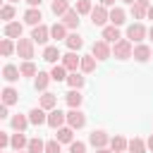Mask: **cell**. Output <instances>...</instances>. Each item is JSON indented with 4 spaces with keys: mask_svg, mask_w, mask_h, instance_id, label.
Segmentation results:
<instances>
[{
    "mask_svg": "<svg viewBox=\"0 0 153 153\" xmlns=\"http://www.w3.org/2000/svg\"><path fill=\"white\" fill-rule=\"evenodd\" d=\"M17 153H29V151H17Z\"/></svg>",
    "mask_w": 153,
    "mask_h": 153,
    "instance_id": "db71d44e",
    "label": "cell"
},
{
    "mask_svg": "<svg viewBox=\"0 0 153 153\" xmlns=\"http://www.w3.org/2000/svg\"><path fill=\"white\" fill-rule=\"evenodd\" d=\"M65 98H67V105H69V108H79V105H81V100H84V96L79 93V88H72Z\"/></svg>",
    "mask_w": 153,
    "mask_h": 153,
    "instance_id": "1f68e13d",
    "label": "cell"
},
{
    "mask_svg": "<svg viewBox=\"0 0 153 153\" xmlns=\"http://www.w3.org/2000/svg\"><path fill=\"white\" fill-rule=\"evenodd\" d=\"M146 148H148L146 141H141V139H136V136H134V139L129 141V146H127L129 153H146Z\"/></svg>",
    "mask_w": 153,
    "mask_h": 153,
    "instance_id": "d590c367",
    "label": "cell"
},
{
    "mask_svg": "<svg viewBox=\"0 0 153 153\" xmlns=\"http://www.w3.org/2000/svg\"><path fill=\"white\" fill-rule=\"evenodd\" d=\"M124 2H127V5H134V2H136V0H124Z\"/></svg>",
    "mask_w": 153,
    "mask_h": 153,
    "instance_id": "816d5d0a",
    "label": "cell"
},
{
    "mask_svg": "<svg viewBox=\"0 0 153 153\" xmlns=\"http://www.w3.org/2000/svg\"><path fill=\"white\" fill-rule=\"evenodd\" d=\"M19 72H22V76H36V74H38V69H36V65H33L31 60H24V62L19 65Z\"/></svg>",
    "mask_w": 153,
    "mask_h": 153,
    "instance_id": "e575fe53",
    "label": "cell"
},
{
    "mask_svg": "<svg viewBox=\"0 0 153 153\" xmlns=\"http://www.w3.org/2000/svg\"><path fill=\"white\" fill-rule=\"evenodd\" d=\"M91 55L96 57V60H108V57H112V48H110V43L108 41H96L93 43V48H91Z\"/></svg>",
    "mask_w": 153,
    "mask_h": 153,
    "instance_id": "5b68a950",
    "label": "cell"
},
{
    "mask_svg": "<svg viewBox=\"0 0 153 153\" xmlns=\"http://www.w3.org/2000/svg\"><path fill=\"white\" fill-rule=\"evenodd\" d=\"M26 2H29V7H38L43 0H26Z\"/></svg>",
    "mask_w": 153,
    "mask_h": 153,
    "instance_id": "f6af8a7d",
    "label": "cell"
},
{
    "mask_svg": "<svg viewBox=\"0 0 153 153\" xmlns=\"http://www.w3.org/2000/svg\"><path fill=\"white\" fill-rule=\"evenodd\" d=\"M17 100H19V93L12 86H5L2 88V105H14Z\"/></svg>",
    "mask_w": 153,
    "mask_h": 153,
    "instance_id": "f1b7e54d",
    "label": "cell"
},
{
    "mask_svg": "<svg viewBox=\"0 0 153 153\" xmlns=\"http://www.w3.org/2000/svg\"><path fill=\"white\" fill-rule=\"evenodd\" d=\"M31 38H33L38 45L48 43V38H50V26H45V24H38V26H33V31H31Z\"/></svg>",
    "mask_w": 153,
    "mask_h": 153,
    "instance_id": "30bf717a",
    "label": "cell"
},
{
    "mask_svg": "<svg viewBox=\"0 0 153 153\" xmlns=\"http://www.w3.org/2000/svg\"><path fill=\"white\" fill-rule=\"evenodd\" d=\"M100 5H105V7H110V5H115V0H100Z\"/></svg>",
    "mask_w": 153,
    "mask_h": 153,
    "instance_id": "bcb514c9",
    "label": "cell"
},
{
    "mask_svg": "<svg viewBox=\"0 0 153 153\" xmlns=\"http://www.w3.org/2000/svg\"><path fill=\"white\" fill-rule=\"evenodd\" d=\"M146 36H148V29H146L141 22H134V24L127 29V38H129L131 43H141Z\"/></svg>",
    "mask_w": 153,
    "mask_h": 153,
    "instance_id": "3957f363",
    "label": "cell"
},
{
    "mask_svg": "<svg viewBox=\"0 0 153 153\" xmlns=\"http://www.w3.org/2000/svg\"><path fill=\"white\" fill-rule=\"evenodd\" d=\"M10 143H12V136L7 131H0V148H7Z\"/></svg>",
    "mask_w": 153,
    "mask_h": 153,
    "instance_id": "7bdbcfd3",
    "label": "cell"
},
{
    "mask_svg": "<svg viewBox=\"0 0 153 153\" xmlns=\"http://www.w3.org/2000/svg\"><path fill=\"white\" fill-rule=\"evenodd\" d=\"M14 50H17V43H14L12 38H7V36H5V38H2V43H0V53H2L5 57H10Z\"/></svg>",
    "mask_w": 153,
    "mask_h": 153,
    "instance_id": "836d02e7",
    "label": "cell"
},
{
    "mask_svg": "<svg viewBox=\"0 0 153 153\" xmlns=\"http://www.w3.org/2000/svg\"><path fill=\"white\" fill-rule=\"evenodd\" d=\"M67 84H69V88H84V84H86V79L79 74V72H69V76H67Z\"/></svg>",
    "mask_w": 153,
    "mask_h": 153,
    "instance_id": "f546056e",
    "label": "cell"
},
{
    "mask_svg": "<svg viewBox=\"0 0 153 153\" xmlns=\"http://www.w3.org/2000/svg\"><path fill=\"white\" fill-rule=\"evenodd\" d=\"M79 14H91V10H93V2L91 0H76V7H74Z\"/></svg>",
    "mask_w": 153,
    "mask_h": 153,
    "instance_id": "f35d334b",
    "label": "cell"
},
{
    "mask_svg": "<svg viewBox=\"0 0 153 153\" xmlns=\"http://www.w3.org/2000/svg\"><path fill=\"white\" fill-rule=\"evenodd\" d=\"M148 38H151V41H153V26H151V29H148Z\"/></svg>",
    "mask_w": 153,
    "mask_h": 153,
    "instance_id": "f907efd6",
    "label": "cell"
},
{
    "mask_svg": "<svg viewBox=\"0 0 153 153\" xmlns=\"http://www.w3.org/2000/svg\"><path fill=\"white\" fill-rule=\"evenodd\" d=\"M65 43H67V48H69V50H79V48L84 45V38H81L79 33H69V36L65 38Z\"/></svg>",
    "mask_w": 153,
    "mask_h": 153,
    "instance_id": "d6a6232c",
    "label": "cell"
},
{
    "mask_svg": "<svg viewBox=\"0 0 153 153\" xmlns=\"http://www.w3.org/2000/svg\"><path fill=\"white\" fill-rule=\"evenodd\" d=\"M69 153H86V143L84 141H72L69 143Z\"/></svg>",
    "mask_w": 153,
    "mask_h": 153,
    "instance_id": "b9f144b4",
    "label": "cell"
},
{
    "mask_svg": "<svg viewBox=\"0 0 153 153\" xmlns=\"http://www.w3.org/2000/svg\"><path fill=\"white\" fill-rule=\"evenodd\" d=\"M50 81H53V76H50L48 72H38L36 79H33V86H36V91H45Z\"/></svg>",
    "mask_w": 153,
    "mask_h": 153,
    "instance_id": "484cf974",
    "label": "cell"
},
{
    "mask_svg": "<svg viewBox=\"0 0 153 153\" xmlns=\"http://www.w3.org/2000/svg\"><path fill=\"white\" fill-rule=\"evenodd\" d=\"M62 65H65L69 72H76V69L81 67V57H79L74 50H69L67 55H62Z\"/></svg>",
    "mask_w": 153,
    "mask_h": 153,
    "instance_id": "8fae6325",
    "label": "cell"
},
{
    "mask_svg": "<svg viewBox=\"0 0 153 153\" xmlns=\"http://www.w3.org/2000/svg\"><path fill=\"white\" fill-rule=\"evenodd\" d=\"M50 10H53L55 17H62V14L69 12L72 7H69V0H53V2H50Z\"/></svg>",
    "mask_w": 153,
    "mask_h": 153,
    "instance_id": "83f0119b",
    "label": "cell"
},
{
    "mask_svg": "<svg viewBox=\"0 0 153 153\" xmlns=\"http://www.w3.org/2000/svg\"><path fill=\"white\" fill-rule=\"evenodd\" d=\"M62 143L57 141V139H50V141H45V153H60L62 148H60Z\"/></svg>",
    "mask_w": 153,
    "mask_h": 153,
    "instance_id": "60d3db41",
    "label": "cell"
},
{
    "mask_svg": "<svg viewBox=\"0 0 153 153\" xmlns=\"http://www.w3.org/2000/svg\"><path fill=\"white\" fill-rule=\"evenodd\" d=\"M43 60H45V62H50V65H57V60H62V55H60L57 45H45V50H43Z\"/></svg>",
    "mask_w": 153,
    "mask_h": 153,
    "instance_id": "7402d4cb",
    "label": "cell"
},
{
    "mask_svg": "<svg viewBox=\"0 0 153 153\" xmlns=\"http://www.w3.org/2000/svg\"><path fill=\"white\" fill-rule=\"evenodd\" d=\"M38 105H41L43 110H48V112H50V110H55V108H57V96H55V93L43 91V96H41V103H38Z\"/></svg>",
    "mask_w": 153,
    "mask_h": 153,
    "instance_id": "2e32d148",
    "label": "cell"
},
{
    "mask_svg": "<svg viewBox=\"0 0 153 153\" xmlns=\"http://www.w3.org/2000/svg\"><path fill=\"white\" fill-rule=\"evenodd\" d=\"M57 134H55V139L60 141V143H72L74 141V129L67 124V127H60V129H55Z\"/></svg>",
    "mask_w": 153,
    "mask_h": 153,
    "instance_id": "ac0fdd59",
    "label": "cell"
},
{
    "mask_svg": "<svg viewBox=\"0 0 153 153\" xmlns=\"http://www.w3.org/2000/svg\"><path fill=\"white\" fill-rule=\"evenodd\" d=\"M146 17H148V19H153V5L148 7V14H146Z\"/></svg>",
    "mask_w": 153,
    "mask_h": 153,
    "instance_id": "681fc988",
    "label": "cell"
},
{
    "mask_svg": "<svg viewBox=\"0 0 153 153\" xmlns=\"http://www.w3.org/2000/svg\"><path fill=\"white\" fill-rule=\"evenodd\" d=\"M136 62H148L153 57V48H148L146 43H136L134 45V55H131Z\"/></svg>",
    "mask_w": 153,
    "mask_h": 153,
    "instance_id": "ba28073f",
    "label": "cell"
},
{
    "mask_svg": "<svg viewBox=\"0 0 153 153\" xmlns=\"http://www.w3.org/2000/svg\"><path fill=\"white\" fill-rule=\"evenodd\" d=\"M146 146H148V148H151V151H153V134H151V136H148V141H146Z\"/></svg>",
    "mask_w": 153,
    "mask_h": 153,
    "instance_id": "c3c4849f",
    "label": "cell"
},
{
    "mask_svg": "<svg viewBox=\"0 0 153 153\" xmlns=\"http://www.w3.org/2000/svg\"><path fill=\"white\" fill-rule=\"evenodd\" d=\"M33 45H36L33 38H19L17 41V55L22 60H31L33 57Z\"/></svg>",
    "mask_w": 153,
    "mask_h": 153,
    "instance_id": "277c9868",
    "label": "cell"
},
{
    "mask_svg": "<svg viewBox=\"0 0 153 153\" xmlns=\"http://www.w3.org/2000/svg\"><path fill=\"white\" fill-rule=\"evenodd\" d=\"M65 122H67V112H62L60 108H55V110H50V112H48V124H50L53 129L65 127Z\"/></svg>",
    "mask_w": 153,
    "mask_h": 153,
    "instance_id": "9c48e42d",
    "label": "cell"
},
{
    "mask_svg": "<svg viewBox=\"0 0 153 153\" xmlns=\"http://www.w3.org/2000/svg\"><path fill=\"white\" fill-rule=\"evenodd\" d=\"M79 17H81V14H79L76 10H69V12L62 14V24H65L67 29H76V26H79Z\"/></svg>",
    "mask_w": 153,
    "mask_h": 153,
    "instance_id": "d6986e66",
    "label": "cell"
},
{
    "mask_svg": "<svg viewBox=\"0 0 153 153\" xmlns=\"http://www.w3.org/2000/svg\"><path fill=\"white\" fill-rule=\"evenodd\" d=\"M29 120H31V124H36V127L48 124V115H45V110H43L41 105L33 108V110H29Z\"/></svg>",
    "mask_w": 153,
    "mask_h": 153,
    "instance_id": "7c38bea8",
    "label": "cell"
},
{
    "mask_svg": "<svg viewBox=\"0 0 153 153\" xmlns=\"http://www.w3.org/2000/svg\"><path fill=\"white\" fill-rule=\"evenodd\" d=\"M88 143H91L93 148H105V146L110 143V136H108L103 129H93V131L88 134Z\"/></svg>",
    "mask_w": 153,
    "mask_h": 153,
    "instance_id": "52a82bcc",
    "label": "cell"
},
{
    "mask_svg": "<svg viewBox=\"0 0 153 153\" xmlns=\"http://www.w3.org/2000/svg\"><path fill=\"white\" fill-rule=\"evenodd\" d=\"M41 19H43V14H41V10H38V7H29V10L24 12V22H26L29 26H38V24H41Z\"/></svg>",
    "mask_w": 153,
    "mask_h": 153,
    "instance_id": "5bb4252c",
    "label": "cell"
},
{
    "mask_svg": "<svg viewBox=\"0 0 153 153\" xmlns=\"http://www.w3.org/2000/svg\"><path fill=\"white\" fill-rule=\"evenodd\" d=\"M10 124H12V129H14V131H24V129L31 124V120H29V115H12Z\"/></svg>",
    "mask_w": 153,
    "mask_h": 153,
    "instance_id": "e0dca14e",
    "label": "cell"
},
{
    "mask_svg": "<svg viewBox=\"0 0 153 153\" xmlns=\"http://www.w3.org/2000/svg\"><path fill=\"white\" fill-rule=\"evenodd\" d=\"M14 12H17L14 5H5V7L0 10V17H2L5 22H12V19H14Z\"/></svg>",
    "mask_w": 153,
    "mask_h": 153,
    "instance_id": "ab89813d",
    "label": "cell"
},
{
    "mask_svg": "<svg viewBox=\"0 0 153 153\" xmlns=\"http://www.w3.org/2000/svg\"><path fill=\"white\" fill-rule=\"evenodd\" d=\"M124 22H127V12H124L122 7H112V10H110V24L122 26Z\"/></svg>",
    "mask_w": 153,
    "mask_h": 153,
    "instance_id": "d4e9b609",
    "label": "cell"
},
{
    "mask_svg": "<svg viewBox=\"0 0 153 153\" xmlns=\"http://www.w3.org/2000/svg\"><path fill=\"white\" fill-rule=\"evenodd\" d=\"M14 151H24V148H29V139L24 136V131H17V134H12V143H10Z\"/></svg>",
    "mask_w": 153,
    "mask_h": 153,
    "instance_id": "4316f807",
    "label": "cell"
},
{
    "mask_svg": "<svg viewBox=\"0 0 153 153\" xmlns=\"http://www.w3.org/2000/svg\"><path fill=\"white\" fill-rule=\"evenodd\" d=\"M100 38H103V41H108V43H117L122 36H120V29H117L115 24H110V26H103V33H100Z\"/></svg>",
    "mask_w": 153,
    "mask_h": 153,
    "instance_id": "9a60e30c",
    "label": "cell"
},
{
    "mask_svg": "<svg viewBox=\"0 0 153 153\" xmlns=\"http://www.w3.org/2000/svg\"><path fill=\"white\" fill-rule=\"evenodd\" d=\"M22 31H24V26L19 22H7L5 24V36L7 38H22Z\"/></svg>",
    "mask_w": 153,
    "mask_h": 153,
    "instance_id": "ffe728a7",
    "label": "cell"
},
{
    "mask_svg": "<svg viewBox=\"0 0 153 153\" xmlns=\"http://www.w3.org/2000/svg\"><path fill=\"white\" fill-rule=\"evenodd\" d=\"M50 76H53V81H67V76H69V69L60 62V65H53V69H50Z\"/></svg>",
    "mask_w": 153,
    "mask_h": 153,
    "instance_id": "cb8c5ba5",
    "label": "cell"
},
{
    "mask_svg": "<svg viewBox=\"0 0 153 153\" xmlns=\"http://www.w3.org/2000/svg\"><path fill=\"white\" fill-rule=\"evenodd\" d=\"M91 22H93V26H108V22H110L108 7H105V5H96V7L91 10Z\"/></svg>",
    "mask_w": 153,
    "mask_h": 153,
    "instance_id": "7a4b0ae2",
    "label": "cell"
},
{
    "mask_svg": "<svg viewBox=\"0 0 153 153\" xmlns=\"http://www.w3.org/2000/svg\"><path fill=\"white\" fill-rule=\"evenodd\" d=\"M67 124H69L72 129H81V127L86 124V115H84L79 108H69V112H67Z\"/></svg>",
    "mask_w": 153,
    "mask_h": 153,
    "instance_id": "8992f818",
    "label": "cell"
},
{
    "mask_svg": "<svg viewBox=\"0 0 153 153\" xmlns=\"http://www.w3.org/2000/svg\"><path fill=\"white\" fill-rule=\"evenodd\" d=\"M69 33H67V26L62 24V22H55L53 26H50V38H55V41H65Z\"/></svg>",
    "mask_w": 153,
    "mask_h": 153,
    "instance_id": "44dd1931",
    "label": "cell"
},
{
    "mask_svg": "<svg viewBox=\"0 0 153 153\" xmlns=\"http://www.w3.org/2000/svg\"><path fill=\"white\" fill-rule=\"evenodd\" d=\"M112 55L117 60H129L134 55V43L129 38H120L117 43H112Z\"/></svg>",
    "mask_w": 153,
    "mask_h": 153,
    "instance_id": "6da1fadb",
    "label": "cell"
},
{
    "mask_svg": "<svg viewBox=\"0 0 153 153\" xmlns=\"http://www.w3.org/2000/svg\"><path fill=\"white\" fill-rule=\"evenodd\" d=\"M96 153H112V148H96Z\"/></svg>",
    "mask_w": 153,
    "mask_h": 153,
    "instance_id": "7dc6e473",
    "label": "cell"
},
{
    "mask_svg": "<svg viewBox=\"0 0 153 153\" xmlns=\"http://www.w3.org/2000/svg\"><path fill=\"white\" fill-rule=\"evenodd\" d=\"M22 76V72H19V67H14V65H5L2 67V79L5 81H10V84H14L17 79Z\"/></svg>",
    "mask_w": 153,
    "mask_h": 153,
    "instance_id": "603a6c76",
    "label": "cell"
},
{
    "mask_svg": "<svg viewBox=\"0 0 153 153\" xmlns=\"http://www.w3.org/2000/svg\"><path fill=\"white\" fill-rule=\"evenodd\" d=\"M7 2H10V5H14V2H19V0H7Z\"/></svg>",
    "mask_w": 153,
    "mask_h": 153,
    "instance_id": "f5cc1de1",
    "label": "cell"
},
{
    "mask_svg": "<svg viewBox=\"0 0 153 153\" xmlns=\"http://www.w3.org/2000/svg\"><path fill=\"white\" fill-rule=\"evenodd\" d=\"M7 108H10V105H2V108H0V117H10V110H7Z\"/></svg>",
    "mask_w": 153,
    "mask_h": 153,
    "instance_id": "ee69618b",
    "label": "cell"
},
{
    "mask_svg": "<svg viewBox=\"0 0 153 153\" xmlns=\"http://www.w3.org/2000/svg\"><path fill=\"white\" fill-rule=\"evenodd\" d=\"M29 153H45V143L36 136V139H29V148H26Z\"/></svg>",
    "mask_w": 153,
    "mask_h": 153,
    "instance_id": "74e56055",
    "label": "cell"
},
{
    "mask_svg": "<svg viewBox=\"0 0 153 153\" xmlns=\"http://www.w3.org/2000/svg\"><path fill=\"white\" fill-rule=\"evenodd\" d=\"M79 69H81L84 74L93 72V69H96V57H93V55H84V57H81V67H79Z\"/></svg>",
    "mask_w": 153,
    "mask_h": 153,
    "instance_id": "8d00e7d4",
    "label": "cell"
},
{
    "mask_svg": "<svg viewBox=\"0 0 153 153\" xmlns=\"http://www.w3.org/2000/svg\"><path fill=\"white\" fill-rule=\"evenodd\" d=\"M148 7H151L148 0H136V2L131 5V17H134V19H143V17L148 14Z\"/></svg>",
    "mask_w": 153,
    "mask_h": 153,
    "instance_id": "4fadbf2b",
    "label": "cell"
},
{
    "mask_svg": "<svg viewBox=\"0 0 153 153\" xmlns=\"http://www.w3.org/2000/svg\"><path fill=\"white\" fill-rule=\"evenodd\" d=\"M122 153H129V151H122Z\"/></svg>",
    "mask_w": 153,
    "mask_h": 153,
    "instance_id": "11a10c76",
    "label": "cell"
},
{
    "mask_svg": "<svg viewBox=\"0 0 153 153\" xmlns=\"http://www.w3.org/2000/svg\"><path fill=\"white\" fill-rule=\"evenodd\" d=\"M127 146H129V141H127L124 136H112V139H110L112 153H122V151H127Z\"/></svg>",
    "mask_w": 153,
    "mask_h": 153,
    "instance_id": "4dcf8cb0",
    "label": "cell"
}]
</instances>
